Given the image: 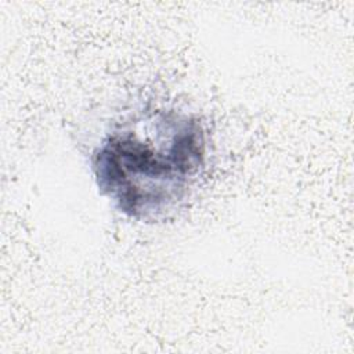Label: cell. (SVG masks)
I'll return each mask as SVG.
<instances>
[{
  "label": "cell",
  "mask_w": 354,
  "mask_h": 354,
  "mask_svg": "<svg viewBox=\"0 0 354 354\" xmlns=\"http://www.w3.org/2000/svg\"><path fill=\"white\" fill-rule=\"evenodd\" d=\"M206 131L194 115L152 109L116 124L91 153L100 194L137 221H160L189 196L206 166Z\"/></svg>",
  "instance_id": "obj_1"
}]
</instances>
